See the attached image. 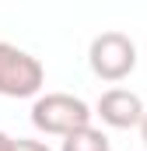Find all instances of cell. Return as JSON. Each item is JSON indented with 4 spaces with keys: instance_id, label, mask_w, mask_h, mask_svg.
Here are the masks:
<instances>
[{
    "instance_id": "cell-5",
    "label": "cell",
    "mask_w": 147,
    "mask_h": 151,
    "mask_svg": "<svg viewBox=\"0 0 147 151\" xmlns=\"http://www.w3.org/2000/svg\"><path fill=\"white\" fill-rule=\"evenodd\" d=\"M60 151H112V148H109V137L88 123V127H77L70 134H63V148Z\"/></svg>"
},
{
    "instance_id": "cell-1",
    "label": "cell",
    "mask_w": 147,
    "mask_h": 151,
    "mask_svg": "<svg viewBox=\"0 0 147 151\" xmlns=\"http://www.w3.org/2000/svg\"><path fill=\"white\" fill-rule=\"evenodd\" d=\"M91 106L77 95L67 91H49V95H39L35 106H32V127L42 134H53V137H63L77 127H88L91 123Z\"/></svg>"
},
{
    "instance_id": "cell-7",
    "label": "cell",
    "mask_w": 147,
    "mask_h": 151,
    "mask_svg": "<svg viewBox=\"0 0 147 151\" xmlns=\"http://www.w3.org/2000/svg\"><path fill=\"white\" fill-rule=\"evenodd\" d=\"M0 151H14V137L0 130Z\"/></svg>"
},
{
    "instance_id": "cell-4",
    "label": "cell",
    "mask_w": 147,
    "mask_h": 151,
    "mask_svg": "<svg viewBox=\"0 0 147 151\" xmlns=\"http://www.w3.org/2000/svg\"><path fill=\"white\" fill-rule=\"evenodd\" d=\"M95 116H102V123L112 130H133L144 119V102L130 88H109V91H102Z\"/></svg>"
},
{
    "instance_id": "cell-6",
    "label": "cell",
    "mask_w": 147,
    "mask_h": 151,
    "mask_svg": "<svg viewBox=\"0 0 147 151\" xmlns=\"http://www.w3.org/2000/svg\"><path fill=\"white\" fill-rule=\"evenodd\" d=\"M14 151H53L49 144H42V141H28V137H18L14 141Z\"/></svg>"
},
{
    "instance_id": "cell-3",
    "label": "cell",
    "mask_w": 147,
    "mask_h": 151,
    "mask_svg": "<svg viewBox=\"0 0 147 151\" xmlns=\"http://www.w3.org/2000/svg\"><path fill=\"white\" fill-rule=\"evenodd\" d=\"M88 63H91L95 77H102V81H112V84L126 81L137 70V42L123 32H102L91 39Z\"/></svg>"
},
{
    "instance_id": "cell-8",
    "label": "cell",
    "mask_w": 147,
    "mask_h": 151,
    "mask_svg": "<svg viewBox=\"0 0 147 151\" xmlns=\"http://www.w3.org/2000/svg\"><path fill=\"white\" fill-rule=\"evenodd\" d=\"M137 127H140V137H144V148H147V109H144V119H140Z\"/></svg>"
},
{
    "instance_id": "cell-2",
    "label": "cell",
    "mask_w": 147,
    "mask_h": 151,
    "mask_svg": "<svg viewBox=\"0 0 147 151\" xmlns=\"http://www.w3.org/2000/svg\"><path fill=\"white\" fill-rule=\"evenodd\" d=\"M46 84V67L32 53L0 42V95L4 99H32Z\"/></svg>"
}]
</instances>
